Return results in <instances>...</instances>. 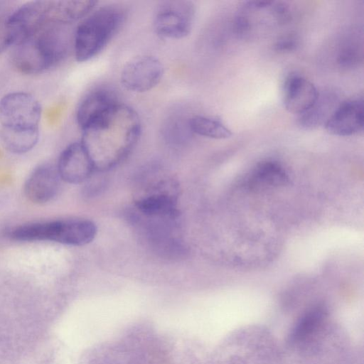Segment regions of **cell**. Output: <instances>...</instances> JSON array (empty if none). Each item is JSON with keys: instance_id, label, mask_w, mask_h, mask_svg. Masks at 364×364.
<instances>
[{"instance_id": "obj_9", "label": "cell", "mask_w": 364, "mask_h": 364, "mask_svg": "<svg viewBox=\"0 0 364 364\" xmlns=\"http://www.w3.org/2000/svg\"><path fill=\"white\" fill-rule=\"evenodd\" d=\"M56 168L61 180L72 184L88 181L95 171L93 163L80 141L71 143L63 149Z\"/></svg>"}, {"instance_id": "obj_6", "label": "cell", "mask_w": 364, "mask_h": 364, "mask_svg": "<svg viewBox=\"0 0 364 364\" xmlns=\"http://www.w3.org/2000/svg\"><path fill=\"white\" fill-rule=\"evenodd\" d=\"M42 107L31 93L17 91L0 99V128L11 131H38Z\"/></svg>"}, {"instance_id": "obj_10", "label": "cell", "mask_w": 364, "mask_h": 364, "mask_svg": "<svg viewBox=\"0 0 364 364\" xmlns=\"http://www.w3.org/2000/svg\"><path fill=\"white\" fill-rule=\"evenodd\" d=\"M46 10L47 1H32L7 14L16 45L35 34L48 23Z\"/></svg>"}, {"instance_id": "obj_5", "label": "cell", "mask_w": 364, "mask_h": 364, "mask_svg": "<svg viewBox=\"0 0 364 364\" xmlns=\"http://www.w3.org/2000/svg\"><path fill=\"white\" fill-rule=\"evenodd\" d=\"M178 188L168 176L156 173V178L147 182L135 199L138 212L147 217L177 218Z\"/></svg>"}, {"instance_id": "obj_1", "label": "cell", "mask_w": 364, "mask_h": 364, "mask_svg": "<svg viewBox=\"0 0 364 364\" xmlns=\"http://www.w3.org/2000/svg\"><path fill=\"white\" fill-rule=\"evenodd\" d=\"M80 140L95 171H106L121 163L136 144L141 122L136 112L120 102L82 130Z\"/></svg>"}, {"instance_id": "obj_4", "label": "cell", "mask_w": 364, "mask_h": 364, "mask_svg": "<svg viewBox=\"0 0 364 364\" xmlns=\"http://www.w3.org/2000/svg\"><path fill=\"white\" fill-rule=\"evenodd\" d=\"M95 224L86 219L70 218L19 225L7 232L16 241H52L72 246L91 242L97 235Z\"/></svg>"}, {"instance_id": "obj_14", "label": "cell", "mask_w": 364, "mask_h": 364, "mask_svg": "<svg viewBox=\"0 0 364 364\" xmlns=\"http://www.w3.org/2000/svg\"><path fill=\"white\" fill-rule=\"evenodd\" d=\"M318 94L311 81L301 75L291 74L283 85V104L288 112L299 115L314 104Z\"/></svg>"}, {"instance_id": "obj_17", "label": "cell", "mask_w": 364, "mask_h": 364, "mask_svg": "<svg viewBox=\"0 0 364 364\" xmlns=\"http://www.w3.org/2000/svg\"><path fill=\"white\" fill-rule=\"evenodd\" d=\"M96 4L95 1H47L48 23H72L87 16Z\"/></svg>"}, {"instance_id": "obj_18", "label": "cell", "mask_w": 364, "mask_h": 364, "mask_svg": "<svg viewBox=\"0 0 364 364\" xmlns=\"http://www.w3.org/2000/svg\"><path fill=\"white\" fill-rule=\"evenodd\" d=\"M337 97L332 92L318 94L314 104L299 115V125L305 129H312L325 124L338 105Z\"/></svg>"}, {"instance_id": "obj_2", "label": "cell", "mask_w": 364, "mask_h": 364, "mask_svg": "<svg viewBox=\"0 0 364 364\" xmlns=\"http://www.w3.org/2000/svg\"><path fill=\"white\" fill-rule=\"evenodd\" d=\"M65 26L47 23L35 34L13 47V67L25 75L41 73L59 63L68 48Z\"/></svg>"}, {"instance_id": "obj_3", "label": "cell", "mask_w": 364, "mask_h": 364, "mask_svg": "<svg viewBox=\"0 0 364 364\" xmlns=\"http://www.w3.org/2000/svg\"><path fill=\"white\" fill-rule=\"evenodd\" d=\"M125 18L124 9L115 4L94 9L85 16L74 35L76 60L86 62L97 56L119 31Z\"/></svg>"}, {"instance_id": "obj_8", "label": "cell", "mask_w": 364, "mask_h": 364, "mask_svg": "<svg viewBox=\"0 0 364 364\" xmlns=\"http://www.w3.org/2000/svg\"><path fill=\"white\" fill-rule=\"evenodd\" d=\"M163 73V65L158 58L151 55H139L124 65L120 80L127 90L144 92L156 87Z\"/></svg>"}, {"instance_id": "obj_7", "label": "cell", "mask_w": 364, "mask_h": 364, "mask_svg": "<svg viewBox=\"0 0 364 364\" xmlns=\"http://www.w3.org/2000/svg\"><path fill=\"white\" fill-rule=\"evenodd\" d=\"M195 16L196 8L192 1H164L156 9L154 29L159 36L165 38H183L190 33Z\"/></svg>"}, {"instance_id": "obj_24", "label": "cell", "mask_w": 364, "mask_h": 364, "mask_svg": "<svg viewBox=\"0 0 364 364\" xmlns=\"http://www.w3.org/2000/svg\"><path fill=\"white\" fill-rule=\"evenodd\" d=\"M299 39L294 33H287L280 36L274 43V50L279 53L290 52L296 48Z\"/></svg>"}, {"instance_id": "obj_20", "label": "cell", "mask_w": 364, "mask_h": 364, "mask_svg": "<svg viewBox=\"0 0 364 364\" xmlns=\"http://www.w3.org/2000/svg\"><path fill=\"white\" fill-rule=\"evenodd\" d=\"M189 127L193 134L215 139H228L232 136L231 130L220 121L201 115L189 118Z\"/></svg>"}, {"instance_id": "obj_23", "label": "cell", "mask_w": 364, "mask_h": 364, "mask_svg": "<svg viewBox=\"0 0 364 364\" xmlns=\"http://www.w3.org/2000/svg\"><path fill=\"white\" fill-rule=\"evenodd\" d=\"M16 44V39L7 19V15L0 16V53Z\"/></svg>"}, {"instance_id": "obj_22", "label": "cell", "mask_w": 364, "mask_h": 364, "mask_svg": "<svg viewBox=\"0 0 364 364\" xmlns=\"http://www.w3.org/2000/svg\"><path fill=\"white\" fill-rule=\"evenodd\" d=\"M362 60V51L355 41L346 42L339 51L338 63L344 68H353L358 65Z\"/></svg>"}, {"instance_id": "obj_19", "label": "cell", "mask_w": 364, "mask_h": 364, "mask_svg": "<svg viewBox=\"0 0 364 364\" xmlns=\"http://www.w3.org/2000/svg\"><path fill=\"white\" fill-rule=\"evenodd\" d=\"M38 131H11L0 128V144L9 152L22 154L32 150L39 140Z\"/></svg>"}, {"instance_id": "obj_21", "label": "cell", "mask_w": 364, "mask_h": 364, "mask_svg": "<svg viewBox=\"0 0 364 364\" xmlns=\"http://www.w3.org/2000/svg\"><path fill=\"white\" fill-rule=\"evenodd\" d=\"M189 118L175 117L165 124V139L171 144H178L186 141L191 134L188 124Z\"/></svg>"}, {"instance_id": "obj_15", "label": "cell", "mask_w": 364, "mask_h": 364, "mask_svg": "<svg viewBox=\"0 0 364 364\" xmlns=\"http://www.w3.org/2000/svg\"><path fill=\"white\" fill-rule=\"evenodd\" d=\"M328 310L321 304L307 309L297 319L289 335V342L293 346L306 347L316 341L324 328Z\"/></svg>"}, {"instance_id": "obj_13", "label": "cell", "mask_w": 364, "mask_h": 364, "mask_svg": "<svg viewBox=\"0 0 364 364\" xmlns=\"http://www.w3.org/2000/svg\"><path fill=\"white\" fill-rule=\"evenodd\" d=\"M120 103L116 93L107 87H97L87 92L79 103L76 120L82 130Z\"/></svg>"}, {"instance_id": "obj_12", "label": "cell", "mask_w": 364, "mask_h": 364, "mask_svg": "<svg viewBox=\"0 0 364 364\" xmlns=\"http://www.w3.org/2000/svg\"><path fill=\"white\" fill-rule=\"evenodd\" d=\"M364 106L362 97L338 105L325 123L326 129L333 135L350 136L363 130Z\"/></svg>"}, {"instance_id": "obj_16", "label": "cell", "mask_w": 364, "mask_h": 364, "mask_svg": "<svg viewBox=\"0 0 364 364\" xmlns=\"http://www.w3.org/2000/svg\"><path fill=\"white\" fill-rule=\"evenodd\" d=\"M289 182V176L284 166L273 160L259 162L247 178L246 186L253 191L284 187Z\"/></svg>"}, {"instance_id": "obj_11", "label": "cell", "mask_w": 364, "mask_h": 364, "mask_svg": "<svg viewBox=\"0 0 364 364\" xmlns=\"http://www.w3.org/2000/svg\"><path fill=\"white\" fill-rule=\"evenodd\" d=\"M61 178L56 166L45 163L36 167L24 184L26 197L33 203L44 204L58 194Z\"/></svg>"}]
</instances>
